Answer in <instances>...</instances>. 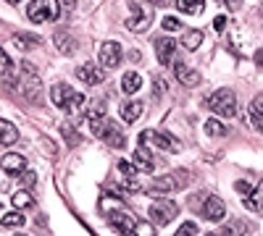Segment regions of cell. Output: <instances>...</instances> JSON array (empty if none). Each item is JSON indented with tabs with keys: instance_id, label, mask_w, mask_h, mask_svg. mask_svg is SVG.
<instances>
[{
	"instance_id": "cell-35",
	"label": "cell",
	"mask_w": 263,
	"mask_h": 236,
	"mask_svg": "<svg viewBox=\"0 0 263 236\" xmlns=\"http://www.w3.org/2000/svg\"><path fill=\"white\" fill-rule=\"evenodd\" d=\"M179 236H195V233H200V228H197L192 221H187V223H182L179 226V231H177Z\"/></svg>"
},
{
	"instance_id": "cell-4",
	"label": "cell",
	"mask_w": 263,
	"mask_h": 236,
	"mask_svg": "<svg viewBox=\"0 0 263 236\" xmlns=\"http://www.w3.org/2000/svg\"><path fill=\"white\" fill-rule=\"evenodd\" d=\"M140 142L142 144H156V149H166V153H179L182 149V142L177 137H171L163 128H145L140 134Z\"/></svg>"
},
{
	"instance_id": "cell-47",
	"label": "cell",
	"mask_w": 263,
	"mask_h": 236,
	"mask_svg": "<svg viewBox=\"0 0 263 236\" xmlns=\"http://www.w3.org/2000/svg\"><path fill=\"white\" fill-rule=\"evenodd\" d=\"M77 3V0H66V6H74Z\"/></svg>"
},
{
	"instance_id": "cell-22",
	"label": "cell",
	"mask_w": 263,
	"mask_h": 236,
	"mask_svg": "<svg viewBox=\"0 0 263 236\" xmlns=\"http://www.w3.org/2000/svg\"><path fill=\"white\" fill-rule=\"evenodd\" d=\"M121 207H124V202L116 197V191H103V197H100V212L111 216V212H116Z\"/></svg>"
},
{
	"instance_id": "cell-5",
	"label": "cell",
	"mask_w": 263,
	"mask_h": 236,
	"mask_svg": "<svg viewBox=\"0 0 263 236\" xmlns=\"http://www.w3.org/2000/svg\"><path fill=\"white\" fill-rule=\"evenodd\" d=\"M147 212H150V221L156 223L158 228H163V226H168L174 218H177L179 207H177V202H171V200H156Z\"/></svg>"
},
{
	"instance_id": "cell-18",
	"label": "cell",
	"mask_w": 263,
	"mask_h": 236,
	"mask_svg": "<svg viewBox=\"0 0 263 236\" xmlns=\"http://www.w3.org/2000/svg\"><path fill=\"white\" fill-rule=\"evenodd\" d=\"M142 108L145 105L140 102V100H126L121 108H119V113H121V121H126V123H135L140 116H142Z\"/></svg>"
},
{
	"instance_id": "cell-11",
	"label": "cell",
	"mask_w": 263,
	"mask_h": 236,
	"mask_svg": "<svg viewBox=\"0 0 263 236\" xmlns=\"http://www.w3.org/2000/svg\"><path fill=\"white\" fill-rule=\"evenodd\" d=\"M174 76L179 79V84L182 87H197V84H200V71L197 69H192V66H187V63H174Z\"/></svg>"
},
{
	"instance_id": "cell-46",
	"label": "cell",
	"mask_w": 263,
	"mask_h": 236,
	"mask_svg": "<svg viewBox=\"0 0 263 236\" xmlns=\"http://www.w3.org/2000/svg\"><path fill=\"white\" fill-rule=\"evenodd\" d=\"M0 63H3V66H8V63H11V58H8L3 50H0Z\"/></svg>"
},
{
	"instance_id": "cell-10",
	"label": "cell",
	"mask_w": 263,
	"mask_h": 236,
	"mask_svg": "<svg viewBox=\"0 0 263 236\" xmlns=\"http://www.w3.org/2000/svg\"><path fill=\"white\" fill-rule=\"evenodd\" d=\"M153 48H156V58H158L161 66H171L174 53H177V42H174L171 37H158L156 42H153Z\"/></svg>"
},
{
	"instance_id": "cell-30",
	"label": "cell",
	"mask_w": 263,
	"mask_h": 236,
	"mask_svg": "<svg viewBox=\"0 0 263 236\" xmlns=\"http://www.w3.org/2000/svg\"><path fill=\"white\" fill-rule=\"evenodd\" d=\"M108 123H111V121H108L105 116H90V132H92V137H103Z\"/></svg>"
},
{
	"instance_id": "cell-6",
	"label": "cell",
	"mask_w": 263,
	"mask_h": 236,
	"mask_svg": "<svg viewBox=\"0 0 263 236\" xmlns=\"http://www.w3.org/2000/svg\"><path fill=\"white\" fill-rule=\"evenodd\" d=\"M121 58H124V48L116 39H105L100 45V50H98V60H100L103 69H116L121 63Z\"/></svg>"
},
{
	"instance_id": "cell-27",
	"label": "cell",
	"mask_w": 263,
	"mask_h": 236,
	"mask_svg": "<svg viewBox=\"0 0 263 236\" xmlns=\"http://www.w3.org/2000/svg\"><path fill=\"white\" fill-rule=\"evenodd\" d=\"M11 205L16 210H27V207H34V197L29 195L27 189H21V191H16V195L11 197Z\"/></svg>"
},
{
	"instance_id": "cell-41",
	"label": "cell",
	"mask_w": 263,
	"mask_h": 236,
	"mask_svg": "<svg viewBox=\"0 0 263 236\" xmlns=\"http://www.w3.org/2000/svg\"><path fill=\"white\" fill-rule=\"evenodd\" d=\"M227 24H229L227 16H216V18H213V29H216V32H224V29H227Z\"/></svg>"
},
{
	"instance_id": "cell-26",
	"label": "cell",
	"mask_w": 263,
	"mask_h": 236,
	"mask_svg": "<svg viewBox=\"0 0 263 236\" xmlns=\"http://www.w3.org/2000/svg\"><path fill=\"white\" fill-rule=\"evenodd\" d=\"M250 118H253V126L263 134V95H258L250 105Z\"/></svg>"
},
{
	"instance_id": "cell-43",
	"label": "cell",
	"mask_w": 263,
	"mask_h": 236,
	"mask_svg": "<svg viewBox=\"0 0 263 236\" xmlns=\"http://www.w3.org/2000/svg\"><path fill=\"white\" fill-rule=\"evenodd\" d=\"M129 60H132V63H140V60H142V53H140V50H132V53H129Z\"/></svg>"
},
{
	"instance_id": "cell-21",
	"label": "cell",
	"mask_w": 263,
	"mask_h": 236,
	"mask_svg": "<svg viewBox=\"0 0 263 236\" xmlns=\"http://www.w3.org/2000/svg\"><path fill=\"white\" fill-rule=\"evenodd\" d=\"M140 87H142V76H140L137 71H126V74L121 76V92L135 95V92H140Z\"/></svg>"
},
{
	"instance_id": "cell-34",
	"label": "cell",
	"mask_w": 263,
	"mask_h": 236,
	"mask_svg": "<svg viewBox=\"0 0 263 236\" xmlns=\"http://www.w3.org/2000/svg\"><path fill=\"white\" fill-rule=\"evenodd\" d=\"M82 102H84V95H79V92H74L69 100H66V105H63V111H69V113H74V111H79L82 108Z\"/></svg>"
},
{
	"instance_id": "cell-38",
	"label": "cell",
	"mask_w": 263,
	"mask_h": 236,
	"mask_svg": "<svg viewBox=\"0 0 263 236\" xmlns=\"http://www.w3.org/2000/svg\"><path fill=\"white\" fill-rule=\"evenodd\" d=\"M21 181H24V186H34V181H37V174H34V170H32V174H29V170L24 168V170H21Z\"/></svg>"
},
{
	"instance_id": "cell-37",
	"label": "cell",
	"mask_w": 263,
	"mask_h": 236,
	"mask_svg": "<svg viewBox=\"0 0 263 236\" xmlns=\"http://www.w3.org/2000/svg\"><path fill=\"white\" fill-rule=\"evenodd\" d=\"M161 27L166 29V32H177L182 24H179V18H174V16H166L163 21H161Z\"/></svg>"
},
{
	"instance_id": "cell-1",
	"label": "cell",
	"mask_w": 263,
	"mask_h": 236,
	"mask_svg": "<svg viewBox=\"0 0 263 236\" xmlns=\"http://www.w3.org/2000/svg\"><path fill=\"white\" fill-rule=\"evenodd\" d=\"M190 184V170L179 168V170H171V174L161 176L150 184V195H171V191H182Z\"/></svg>"
},
{
	"instance_id": "cell-7",
	"label": "cell",
	"mask_w": 263,
	"mask_h": 236,
	"mask_svg": "<svg viewBox=\"0 0 263 236\" xmlns=\"http://www.w3.org/2000/svg\"><path fill=\"white\" fill-rule=\"evenodd\" d=\"M129 8H132V18H126V29L129 32H145L147 27H150V18H153V13H150V8L142 3V0H135V3H129Z\"/></svg>"
},
{
	"instance_id": "cell-8",
	"label": "cell",
	"mask_w": 263,
	"mask_h": 236,
	"mask_svg": "<svg viewBox=\"0 0 263 236\" xmlns=\"http://www.w3.org/2000/svg\"><path fill=\"white\" fill-rule=\"evenodd\" d=\"M16 87L21 90V95H24L29 102H34V105H42V81H40V76H37V71H24V79H21Z\"/></svg>"
},
{
	"instance_id": "cell-13",
	"label": "cell",
	"mask_w": 263,
	"mask_h": 236,
	"mask_svg": "<svg viewBox=\"0 0 263 236\" xmlns=\"http://www.w3.org/2000/svg\"><path fill=\"white\" fill-rule=\"evenodd\" d=\"M0 168H3L8 176H18L21 170L27 168V158L18 155V153H8V155L0 158Z\"/></svg>"
},
{
	"instance_id": "cell-28",
	"label": "cell",
	"mask_w": 263,
	"mask_h": 236,
	"mask_svg": "<svg viewBox=\"0 0 263 236\" xmlns=\"http://www.w3.org/2000/svg\"><path fill=\"white\" fill-rule=\"evenodd\" d=\"M174 6H177L182 13H190V16H195V13H203V8H205L203 0H177Z\"/></svg>"
},
{
	"instance_id": "cell-15",
	"label": "cell",
	"mask_w": 263,
	"mask_h": 236,
	"mask_svg": "<svg viewBox=\"0 0 263 236\" xmlns=\"http://www.w3.org/2000/svg\"><path fill=\"white\" fill-rule=\"evenodd\" d=\"M11 45H16L18 50H32V48L42 45V37L40 34H32V32H16L11 37Z\"/></svg>"
},
{
	"instance_id": "cell-25",
	"label": "cell",
	"mask_w": 263,
	"mask_h": 236,
	"mask_svg": "<svg viewBox=\"0 0 263 236\" xmlns=\"http://www.w3.org/2000/svg\"><path fill=\"white\" fill-rule=\"evenodd\" d=\"M242 202H245V207H248V210L260 212V210H263V184H260V186H255V189H250V195H248Z\"/></svg>"
},
{
	"instance_id": "cell-45",
	"label": "cell",
	"mask_w": 263,
	"mask_h": 236,
	"mask_svg": "<svg viewBox=\"0 0 263 236\" xmlns=\"http://www.w3.org/2000/svg\"><path fill=\"white\" fill-rule=\"evenodd\" d=\"M255 63L263 69V48H260V50H255Z\"/></svg>"
},
{
	"instance_id": "cell-20",
	"label": "cell",
	"mask_w": 263,
	"mask_h": 236,
	"mask_svg": "<svg viewBox=\"0 0 263 236\" xmlns=\"http://www.w3.org/2000/svg\"><path fill=\"white\" fill-rule=\"evenodd\" d=\"M100 139H105V142L111 144V147H119V149H121V147L126 144V137L121 134V128H119V126H116L114 121L108 123V128L103 132V137H100Z\"/></svg>"
},
{
	"instance_id": "cell-44",
	"label": "cell",
	"mask_w": 263,
	"mask_h": 236,
	"mask_svg": "<svg viewBox=\"0 0 263 236\" xmlns=\"http://www.w3.org/2000/svg\"><path fill=\"white\" fill-rule=\"evenodd\" d=\"M42 144H45V153L48 155H55V144H50L48 139H42Z\"/></svg>"
},
{
	"instance_id": "cell-29",
	"label": "cell",
	"mask_w": 263,
	"mask_h": 236,
	"mask_svg": "<svg viewBox=\"0 0 263 236\" xmlns=\"http://www.w3.org/2000/svg\"><path fill=\"white\" fill-rule=\"evenodd\" d=\"M205 134H208V137H227L229 128L218 121V118H211V121H205Z\"/></svg>"
},
{
	"instance_id": "cell-48",
	"label": "cell",
	"mask_w": 263,
	"mask_h": 236,
	"mask_svg": "<svg viewBox=\"0 0 263 236\" xmlns=\"http://www.w3.org/2000/svg\"><path fill=\"white\" fill-rule=\"evenodd\" d=\"M8 3H11V6H16V3H21V0H8Z\"/></svg>"
},
{
	"instance_id": "cell-3",
	"label": "cell",
	"mask_w": 263,
	"mask_h": 236,
	"mask_svg": "<svg viewBox=\"0 0 263 236\" xmlns=\"http://www.w3.org/2000/svg\"><path fill=\"white\" fill-rule=\"evenodd\" d=\"M27 16L32 24H45V21H55L61 16V3L58 0H32Z\"/></svg>"
},
{
	"instance_id": "cell-17",
	"label": "cell",
	"mask_w": 263,
	"mask_h": 236,
	"mask_svg": "<svg viewBox=\"0 0 263 236\" xmlns=\"http://www.w3.org/2000/svg\"><path fill=\"white\" fill-rule=\"evenodd\" d=\"M135 165H137V170H145V174L156 170V158H153V153H150L145 144H140L135 149Z\"/></svg>"
},
{
	"instance_id": "cell-40",
	"label": "cell",
	"mask_w": 263,
	"mask_h": 236,
	"mask_svg": "<svg viewBox=\"0 0 263 236\" xmlns=\"http://www.w3.org/2000/svg\"><path fill=\"white\" fill-rule=\"evenodd\" d=\"M234 189H237V195H239V197L245 200V197L250 195V189H253V186H250L248 181H237V184H234Z\"/></svg>"
},
{
	"instance_id": "cell-39",
	"label": "cell",
	"mask_w": 263,
	"mask_h": 236,
	"mask_svg": "<svg viewBox=\"0 0 263 236\" xmlns=\"http://www.w3.org/2000/svg\"><path fill=\"white\" fill-rule=\"evenodd\" d=\"M163 92H166V81L156 76V79H153V95H156V97H161Z\"/></svg>"
},
{
	"instance_id": "cell-19",
	"label": "cell",
	"mask_w": 263,
	"mask_h": 236,
	"mask_svg": "<svg viewBox=\"0 0 263 236\" xmlns=\"http://www.w3.org/2000/svg\"><path fill=\"white\" fill-rule=\"evenodd\" d=\"M16 142H18V128H16L11 121L0 118V144L11 147V144H16Z\"/></svg>"
},
{
	"instance_id": "cell-14",
	"label": "cell",
	"mask_w": 263,
	"mask_h": 236,
	"mask_svg": "<svg viewBox=\"0 0 263 236\" xmlns=\"http://www.w3.org/2000/svg\"><path fill=\"white\" fill-rule=\"evenodd\" d=\"M111 226H114L119 233H135V231H137V221L132 218L129 212H124V210L111 212Z\"/></svg>"
},
{
	"instance_id": "cell-42",
	"label": "cell",
	"mask_w": 263,
	"mask_h": 236,
	"mask_svg": "<svg viewBox=\"0 0 263 236\" xmlns=\"http://www.w3.org/2000/svg\"><path fill=\"white\" fill-rule=\"evenodd\" d=\"M224 3L229 6V11H239V8H242V0H224Z\"/></svg>"
},
{
	"instance_id": "cell-24",
	"label": "cell",
	"mask_w": 263,
	"mask_h": 236,
	"mask_svg": "<svg viewBox=\"0 0 263 236\" xmlns=\"http://www.w3.org/2000/svg\"><path fill=\"white\" fill-rule=\"evenodd\" d=\"M71 95H74V90H71V87H66V84H55V87L50 90V100H53L55 108H63L66 100H69Z\"/></svg>"
},
{
	"instance_id": "cell-2",
	"label": "cell",
	"mask_w": 263,
	"mask_h": 236,
	"mask_svg": "<svg viewBox=\"0 0 263 236\" xmlns=\"http://www.w3.org/2000/svg\"><path fill=\"white\" fill-rule=\"evenodd\" d=\"M208 108L216 113V116H221V118H234L237 116V95L232 90H216L211 97H208Z\"/></svg>"
},
{
	"instance_id": "cell-32",
	"label": "cell",
	"mask_w": 263,
	"mask_h": 236,
	"mask_svg": "<svg viewBox=\"0 0 263 236\" xmlns=\"http://www.w3.org/2000/svg\"><path fill=\"white\" fill-rule=\"evenodd\" d=\"M61 134L66 137V142H69V147H74V144H79L82 142V137L71 128V123H61Z\"/></svg>"
},
{
	"instance_id": "cell-9",
	"label": "cell",
	"mask_w": 263,
	"mask_h": 236,
	"mask_svg": "<svg viewBox=\"0 0 263 236\" xmlns=\"http://www.w3.org/2000/svg\"><path fill=\"white\" fill-rule=\"evenodd\" d=\"M203 218L211 221V223H221L227 218V205L221 197H216V195H208L205 202H203Z\"/></svg>"
},
{
	"instance_id": "cell-36",
	"label": "cell",
	"mask_w": 263,
	"mask_h": 236,
	"mask_svg": "<svg viewBox=\"0 0 263 236\" xmlns=\"http://www.w3.org/2000/svg\"><path fill=\"white\" fill-rule=\"evenodd\" d=\"M119 170H121L124 176H129V179L137 176V165L135 163H126V160H119Z\"/></svg>"
},
{
	"instance_id": "cell-33",
	"label": "cell",
	"mask_w": 263,
	"mask_h": 236,
	"mask_svg": "<svg viewBox=\"0 0 263 236\" xmlns=\"http://www.w3.org/2000/svg\"><path fill=\"white\" fill-rule=\"evenodd\" d=\"M3 84L8 90H13L16 84H18V76H16V69H13V63H8L6 66V71H3Z\"/></svg>"
},
{
	"instance_id": "cell-16",
	"label": "cell",
	"mask_w": 263,
	"mask_h": 236,
	"mask_svg": "<svg viewBox=\"0 0 263 236\" xmlns=\"http://www.w3.org/2000/svg\"><path fill=\"white\" fill-rule=\"evenodd\" d=\"M53 45H55V50L61 53V55H71V53H77V39L69 34V32H55V37H53Z\"/></svg>"
},
{
	"instance_id": "cell-12",
	"label": "cell",
	"mask_w": 263,
	"mask_h": 236,
	"mask_svg": "<svg viewBox=\"0 0 263 236\" xmlns=\"http://www.w3.org/2000/svg\"><path fill=\"white\" fill-rule=\"evenodd\" d=\"M77 79H82L84 84L95 87V84L105 81V71L100 66H95V63H82V66H77Z\"/></svg>"
},
{
	"instance_id": "cell-31",
	"label": "cell",
	"mask_w": 263,
	"mask_h": 236,
	"mask_svg": "<svg viewBox=\"0 0 263 236\" xmlns=\"http://www.w3.org/2000/svg\"><path fill=\"white\" fill-rule=\"evenodd\" d=\"M0 223H3L6 228H21V226L27 223V218L21 216V212H8V216H3V221H0Z\"/></svg>"
},
{
	"instance_id": "cell-23",
	"label": "cell",
	"mask_w": 263,
	"mask_h": 236,
	"mask_svg": "<svg viewBox=\"0 0 263 236\" xmlns=\"http://www.w3.org/2000/svg\"><path fill=\"white\" fill-rule=\"evenodd\" d=\"M203 39H205V34L200 32V29H190V32H184V37H182V48L184 50H197L203 45Z\"/></svg>"
}]
</instances>
